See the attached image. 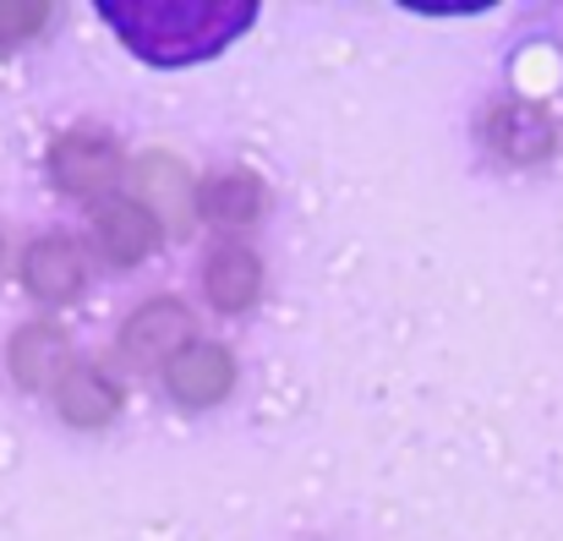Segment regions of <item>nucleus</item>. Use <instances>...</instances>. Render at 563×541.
I'll list each match as a JSON object with an SVG mask.
<instances>
[{"mask_svg": "<svg viewBox=\"0 0 563 541\" xmlns=\"http://www.w3.org/2000/svg\"><path fill=\"white\" fill-rule=\"evenodd\" d=\"M197 340V323H191L187 301L181 296H148L143 307H132V318L121 323V340L115 351L132 361V366H170V361Z\"/></svg>", "mask_w": 563, "mask_h": 541, "instance_id": "3", "label": "nucleus"}, {"mask_svg": "<svg viewBox=\"0 0 563 541\" xmlns=\"http://www.w3.org/2000/svg\"><path fill=\"white\" fill-rule=\"evenodd\" d=\"M159 241H165V224H159L143 202H132V197H110V202L93 213V252H99L110 268H137V263H148V257L159 252Z\"/></svg>", "mask_w": 563, "mask_h": 541, "instance_id": "4", "label": "nucleus"}, {"mask_svg": "<svg viewBox=\"0 0 563 541\" xmlns=\"http://www.w3.org/2000/svg\"><path fill=\"white\" fill-rule=\"evenodd\" d=\"M55 410H60V421H71V427H104V421L121 416V388H115V377H110L104 366L77 361V366L66 372V383L55 388Z\"/></svg>", "mask_w": 563, "mask_h": 541, "instance_id": "12", "label": "nucleus"}, {"mask_svg": "<svg viewBox=\"0 0 563 541\" xmlns=\"http://www.w3.org/2000/svg\"><path fill=\"white\" fill-rule=\"evenodd\" d=\"M44 22H49V5H38V0H5L0 5V55L16 49V44H27V38H38Z\"/></svg>", "mask_w": 563, "mask_h": 541, "instance_id": "13", "label": "nucleus"}, {"mask_svg": "<svg viewBox=\"0 0 563 541\" xmlns=\"http://www.w3.org/2000/svg\"><path fill=\"white\" fill-rule=\"evenodd\" d=\"M202 296H208V307L224 312V318L252 312V307L263 301V257H257L252 246H241V241L213 246L208 263H202Z\"/></svg>", "mask_w": 563, "mask_h": 541, "instance_id": "8", "label": "nucleus"}, {"mask_svg": "<svg viewBox=\"0 0 563 541\" xmlns=\"http://www.w3.org/2000/svg\"><path fill=\"white\" fill-rule=\"evenodd\" d=\"M197 219L213 230H246L263 219V180L252 170H219L197 186Z\"/></svg>", "mask_w": 563, "mask_h": 541, "instance_id": "11", "label": "nucleus"}, {"mask_svg": "<svg viewBox=\"0 0 563 541\" xmlns=\"http://www.w3.org/2000/svg\"><path fill=\"white\" fill-rule=\"evenodd\" d=\"M121 143L110 137V132H88V126H77V132H66V137H55L49 143V180L66 191V197H77V202H110V191L121 186Z\"/></svg>", "mask_w": 563, "mask_h": 541, "instance_id": "2", "label": "nucleus"}, {"mask_svg": "<svg viewBox=\"0 0 563 541\" xmlns=\"http://www.w3.org/2000/svg\"><path fill=\"white\" fill-rule=\"evenodd\" d=\"M88 285V257L71 235H38L22 252V290L44 307H66L77 301Z\"/></svg>", "mask_w": 563, "mask_h": 541, "instance_id": "5", "label": "nucleus"}, {"mask_svg": "<svg viewBox=\"0 0 563 541\" xmlns=\"http://www.w3.org/2000/svg\"><path fill=\"white\" fill-rule=\"evenodd\" d=\"M115 38L148 66H191L235 44L252 22V0H99Z\"/></svg>", "mask_w": 563, "mask_h": 541, "instance_id": "1", "label": "nucleus"}, {"mask_svg": "<svg viewBox=\"0 0 563 541\" xmlns=\"http://www.w3.org/2000/svg\"><path fill=\"white\" fill-rule=\"evenodd\" d=\"M5 366H11V377H16L27 394L60 388L66 372L77 366V356H71V334H66L60 323H49V318H33V323H22V329L11 334Z\"/></svg>", "mask_w": 563, "mask_h": 541, "instance_id": "6", "label": "nucleus"}, {"mask_svg": "<svg viewBox=\"0 0 563 541\" xmlns=\"http://www.w3.org/2000/svg\"><path fill=\"white\" fill-rule=\"evenodd\" d=\"M165 388H170L176 405L208 410V405H219L235 388V356L224 345H213V340H191L187 351L165 366Z\"/></svg>", "mask_w": 563, "mask_h": 541, "instance_id": "9", "label": "nucleus"}, {"mask_svg": "<svg viewBox=\"0 0 563 541\" xmlns=\"http://www.w3.org/2000/svg\"><path fill=\"white\" fill-rule=\"evenodd\" d=\"M487 137H493V148L504 159L531 165V159H548L559 148V121L542 104H504V110H493Z\"/></svg>", "mask_w": 563, "mask_h": 541, "instance_id": "10", "label": "nucleus"}, {"mask_svg": "<svg viewBox=\"0 0 563 541\" xmlns=\"http://www.w3.org/2000/svg\"><path fill=\"white\" fill-rule=\"evenodd\" d=\"M132 202H143L165 230H187L197 219V186H191V170L170 154H143L132 165Z\"/></svg>", "mask_w": 563, "mask_h": 541, "instance_id": "7", "label": "nucleus"}]
</instances>
